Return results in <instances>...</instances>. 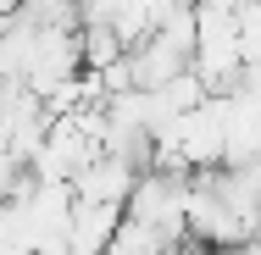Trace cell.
<instances>
[{
    "mask_svg": "<svg viewBox=\"0 0 261 255\" xmlns=\"http://www.w3.org/2000/svg\"><path fill=\"white\" fill-rule=\"evenodd\" d=\"M117 222H122L117 205H78V200H72V216H67V250H72V255H106Z\"/></svg>",
    "mask_w": 261,
    "mask_h": 255,
    "instance_id": "4",
    "label": "cell"
},
{
    "mask_svg": "<svg viewBox=\"0 0 261 255\" xmlns=\"http://www.w3.org/2000/svg\"><path fill=\"white\" fill-rule=\"evenodd\" d=\"M189 55L178 39H167V34H145L139 45H128V72H134V89H161V83H172L178 72H189Z\"/></svg>",
    "mask_w": 261,
    "mask_h": 255,
    "instance_id": "3",
    "label": "cell"
},
{
    "mask_svg": "<svg viewBox=\"0 0 261 255\" xmlns=\"http://www.w3.org/2000/svg\"><path fill=\"white\" fill-rule=\"evenodd\" d=\"M17 11H22V0H0V22H11Z\"/></svg>",
    "mask_w": 261,
    "mask_h": 255,
    "instance_id": "5",
    "label": "cell"
},
{
    "mask_svg": "<svg viewBox=\"0 0 261 255\" xmlns=\"http://www.w3.org/2000/svg\"><path fill=\"white\" fill-rule=\"evenodd\" d=\"M245 250H250V255H261V233H256V239H250V244H245Z\"/></svg>",
    "mask_w": 261,
    "mask_h": 255,
    "instance_id": "6",
    "label": "cell"
},
{
    "mask_svg": "<svg viewBox=\"0 0 261 255\" xmlns=\"http://www.w3.org/2000/svg\"><path fill=\"white\" fill-rule=\"evenodd\" d=\"M134 183H139V172L128 166V161H117V155H106V150H95L78 172H72V200L78 205H128V194H134Z\"/></svg>",
    "mask_w": 261,
    "mask_h": 255,
    "instance_id": "2",
    "label": "cell"
},
{
    "mask_svg": "<svg viewBox=\"0 0 261 255\" xmlns=\"http://www.w3.org/2000/svg\"><path fill=\"white\" fill-rule=\"evenodd\" d=\"M184 205H189V172H184V166H150V172H139V183H134L128 205H122V216L139 222L161 250H167V244L189 239V233H184Z\"/></svg>",
    "mask_w": 261,
    "mask_h": 255,
    "instance_id": "1",
    "label": "cell"
}]
</instances>
